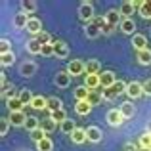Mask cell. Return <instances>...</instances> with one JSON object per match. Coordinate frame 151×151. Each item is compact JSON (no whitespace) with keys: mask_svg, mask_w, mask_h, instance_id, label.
Listing matches in <instances>:
<instances>
[{"mask_svg":"<svg viewBox=\"0 0 151 151\" xmlns=\"http://www.w3.org/2000/svg\"><path fill=\"white\" fill-rule=\"evenodd\" d=\"M126 82L124 81H117L113 86H109V88H103L101 90V96H103V100H107V101H111V100H115L117 96H121L122 92H126Z\"/></svg>","mask_w":151,"mask_h":151,"instance_id":"obj_1","label":"cell"},{"mask_svg":"<svg viewBox=\"0 0 151 151\" xmlns=\"http://www.w3.org/2000/svg\"><path fill=\"white\" fill-rule=\"evenodd\" d=\"M78 17L82 19V21H86V25L88 23L94 21V4L92 2H82L81 6H78Z\"/></svg>","mask_w":151,"mask_h":151,"instance_id":"obj_2","label":"cell"},{"mask_svg":"<svg viewBox=\"0 0 151 151\" xmlns=\"http://www.w3.org/2000/svg\"><path fill=\"white\" fill-rule=\"evenodd\" d=\"M67 73L71 77H77V75H84L86 73V63L81 61V59H73V61L67 65Z\"/></svg>","mask_w":151,"mask_h":151,"instance_id":"obj_3","label":"cell"},{"mask_svg":"<svg viewBox=\"0 0 151 151\" xmlns=\"http://www.w3.org/2000/svg\"><path fill=\"white\" fill-rule=\"evenodd\" d=\"M142 94H144V86H142L140 82H136V81L128 82V86H126V96H128L130 100H136Z\"/></svg>","mask_w":151,"mask_h":151,"instance_id":"obj_4","label":"cell"},{"mask_svg":"<svg viewBox=\"0 0 151 151\" xmlns=\"http://www.w3.org/2000/svg\"><path fill=\"white\" fill-rule=\"evenodd\" d=\"M107 122H109L111 126H121L122 122H124V115L121 113V109H111L109 113H107Z\"/></svg>","mask_w":151,"mask_h":151,"instance_id":"obj_5","label":"cell"},{"mask_svg":"<svg viewBox=\"0 0 151 151\" xmlns=\"http://www.w3.org/2000/svg\"><path fill=\"white\" fill-rule=\"evenodd\" d=\"M52 44H54V55L55 58L65 59L67 55H69V46H67L63 40H55V42H52Z\"/></svg>","mask_w":151,"mask_h":151,"instance_id":"obj_6","label":"cell"},{"mask_svg":"<svg viewBox=\"0 0 151 151\" xmlns=\"http://www.w3.org/2000/svg\"><path fill=\"white\" fill-rule=\"evenodd\" d=\"M27 119L29 117H25V111H14V113H10V119H8V121L14 126H25Z\"/></svg>","mask_w":151,"mask_h":151,"instance_id":"obj_7","label":"cell"},{"mask_svg":"<svg viewBox=\"0 0 151 151\" xmlns=\"http://www.w3.org/2000/svg\"><path fill=\"white\" fill-rule=\"evenodd\" d=\"M140 4L142 2H134V0H130V2H122L121 4V15H122V19H128L130 17V14L134 12V8H140Z\"/></svg>","mask_w":151,"mask_h":151,"instance_id":"obj_8","label":"cell"},{"mask_svg":"<svg viewBox=\"0 0 151 151\" xmlns=\"http://www.w3.org/2000/svg\"><path fill=\"white\" fill-rule=\"evenodd\" d=\"M100 81H101V88H109L117 82V77H115L113 71H103V73H100Z\"/></svg>","mask_w":151,"mask_h":151,"instance_id":"obj_9","label":"cell"},{"mask_svg":"<svg viewBox=\"0 0 151 151\" xmlns=\"http://www.w3.org/2000/svg\"><path fill=\"white\" fill-rule=\"evenodd\" d=\"M86 136H88V142H92V144H98V142H101L103 132L98 128V126H88V128H86Z\"/></svg>","mask_w":151,"mask_h":151,"instance_id":"obj_10","label":"cell"},{"mask_svg":"<svg viewBox=\"0 0 151 151\" xmlns=\"http://www.w3.org/2000/svg\"><path fill=\"white\" fill-rule=\"evenodd\" d=\"M27 31H29L33 37L40 35L42 33V23H40V19H38V17H31L29 23H27Z\"/></svg>","mask_w":151,"mask_h":151,"instance_id":"obj_11","label":"cell"},{"mask_svg":"<svg viewBox=\"0 0 151 151\" xmlns=\"http://www.w3.org/2000/svg\"><path fill=\"white\" fill-rule=\"evenodd\" d=\"M29 14H25V12H21V14H17L14 17V25H15V29L17 31H21V29H27V23H29Z\"/></svg>","mask_w":151,"mask_h":151,"instance_id":"obj_12","label":"cell"},{"mask_svg":"<svg viewBox=\"0 0 151 151\" xmlns=\"http://www.w3.org/2000/svg\"><path fill=\"white\" fill-rule=\"evenodd\" d=\"M105 21L109 23V25H113V27L121 25V21H122V15H121V12H117V10H111V12H107V14H105Z\"/></svg>","mask_w":151,"mask_h":151,"instance_id":"obj_13","label":"cell"},{"mask_svg":"<svg viewBox=\"0 0 151 151\" xmlns=\"http://www.w3.org/2000/svg\"><path fill=\"white\" fill-rule=\"evenodd\" d=\"M31 107H33L35 111L48 109V98H44V96H35L33 101H31Z\"/></svg>","mask_w":151,"mask_h":151,"instance_id":"obj_14","label":"cell"},{"mask_svg":"<svg viewBox=\"0 0 151 151\" xmlns=\"http://www.w3.org/2000/svg\"><path fill=\"white\" fill-rule=\"evenodd\" d=\"M71 82V75L67 73V71H59L58 75H55V84L59 86V88H67Z\"/></svg>","mask_w":151,"mask_h":151,"instance_id":"obj_15","label":"cell"},{"mask_svg":"<svg viewBox=\"0 0 151 151\" xmlns=\"http://www.w3.org/2000/svg\"><path fill=\"white\" fill-rule=\"evenodd\" d=\"M132 46H134L138 52L147 50V38H145L144 35H134V37H132Z\"/></svg>","mask_w":151,"mask_h":151,"instance_id":"obj_16","label":"cell"},{"mask_svg":"<svg viewBox=\"0 0 151 151\" xmlns=\"http://www.w3.org/2000/svg\"><path fill=\"white\" fill-rule=\"evenodd\" d=\"M84 86L88 90H96L101 86V81H100V75H86V82Z\"/></svg>","mask_w":151,"mask_h":151,"instance_id":"obj_17","label":"cell"},{"mask_svg":"<svg viewBox=\"0 0 151 151\" xmlns=\"http://www.w3.org/2000/svg\"><path fill=\"white\" fill-rule=\"evenodd\" d=\"M6 105H8V109H10V113H14V111H23V103L19 98H14V96H10L6 100Z\"/></svg>","mask_w":151,"mask_h":151,"instance_id":"obj_18","label":"cell"},{"mask_svg":"<svg viewBox=\"0 0 151 151\" xmlns=\"http://www.w3.org/2000/svg\"><path fill=\"white\" fill-rule=\"evenodd\" d=\"M101 71V65L98 59H90V61H86V75H100Z\"/></svg>","mask_w":151,"mask_h":151,"instance_id":"obj_19","label":"cell"},{"mask_svg":"<svg viewBox=\"0 0 151 151\" xmlns=\"http://www.w3.org/2000/svg\"><path fill=\"white\" fill-rule=\"evenodd\" d=\"M136 59H138V63L140 65H151V50H142V52H138L136 54Z\"/></svg>","mask_w":151,"mask_h":151,"instance_id":"obj_20","label":"cell"},{"mask_svg":"<svg viewBox=\"0 0 151 151\" xmlns=\"http://www.w3.org/2000/svg\"><path fill=\"white\" fill-rule=\"evenodd\" d=\"M121 31L124 35H132L134 31H136V23H134V19H122L121 21Z\"/></svg>","mask_w":151,"mask_h":151,"instance_id":"obj_21","label":"cell"},{"mask_svg":"<svg viewBox=\"0 0 151 151\" xmlns=\"http://www.w3.org/2000/svg\"><path fill=\"white\" fill-rule=\"evenodd\" d=\"M71 140L75 142V144H82V142L88 140V136H86V128H75V132L71 134Z\"/></svg>","mask_w":151,"mask_h":151,"instance_id":"obj_22","label":"cell"},{"mask_svg":"<svg viewBox=\"0 0 151 151\" xmlns=\"http://www.w3.org/2000/svg\"><path fill=\"white\" fill-rule=\"evenodd\" d=\"M27 52H29V54H33V55L42 54V44L37 40V38H31V40L27 42Z\"/></svg>","mask_w":151,"mask_h":151,"instance_id":"obj_23","label":"cell"},{"mask_svg":"<svg viewBox=\"0 0 151 151\" xmlns=\"http://www.w3.org/2000/svg\"><path fill=\"white\" fill-rule=\"evenodd\" d=\"M90 109H92V105L88 103V100H82V101H77V105H75V111H77L78 115H88Z\"/></svg>","mask_w":151,"mask_h":151,"instance_id":"obj_24","label":"cell"},{"mask_svg":"<svg viewBox=\"0 0 151 151\" xmlns=\"http://www.w3.org/2000/svg\"><path fill=\"white\" fill-rule=\"evenodd\" d=\"M88 96H90V90L86 88L84 84H82V86H77V88H75V98H77V101L88 100Z\"/></svg>","mask_w":151,"mask_h":151,"instance_id":"obj_25","label":"cell"},{"mask_svg":"<svg viewBox=\"0 0 151 151\" xmlns=\"http://www.w3.org/2000/svg\"><path fill=\"white\" fill-rule=\"evenodd\" d=\"M35 71H37V65H35L33 61H25L21 65V75H23V77H33Z\"/></svg>","mask_w":151,"mask_h":151,"instance_id":"obj_26","label":"cell"},{"mask_svg":"<svg viewBox=\"0 0 151 151\" xmlns=\"http://www.w3.org/2000/svg\"><path fill=\"white\" fill-rule=\"evenodd\" d=\"M140 15L144 19H151V0H144L140 4Z\"/></svg>","mask_w":151,"mask_h":151,"instance_id":"obj_27","label":"cell"},{"mask_svg":"<svg viewBox=\"0 0 151 151\" xmlns=\"http://www.w3.org/2000/svg\"><path fill=\"white\" fill-rule=\"evenodd\" d=\"M84 31H86V37H88V38H96V37L101 35V29L98 25H94V23H88Z\"/></svg>","mask_w":151,"mask_h":151,"instance_id":"obj_28","label":"cell"},{"mask_svg":"<svg viewBox=\"0 0 151 151\" xmlns=\"http://www.w3.org/2000/svg\"><path fill=\"white\" fill-rule=\"evenodd\" d=\"M121 113L124 115V119H130L134 115V105H132V101H124V103H121Z\"/></svg>","mask_w":151,"mask_h":151,"instance_id":"obj_29","label":"cell"},{"mask_svg":"<svg viewBox=\"0 0 151 151\" xmlns=\"http://www.w3.org/2000/svg\"><path fill=\"white\" fill-rule=\"evenodd\" d=\"M55 124H58V122L52 121L50 117H48V119H44V121H40V128L44 130L46 134H48V132H54V130H55Z\"/></svg>","mask_w":151,"mask_h":151,"instance_id":"obj_30","label":"cell"},{"mask_svg":"<svg viewBox=\"0 0 151 151\" xmlns=\"http://www.w3.org/2000/svg\"><path fill=\"white\" fill-rule=\"evenodd\" d=\"M14 61H15V55H14V52H10V54H0V65H2V67L14 65Z\"/></svg>","mask_w":151,"mask_h":151,"instance_id":"obj_31","label":"cell"},{"mask_svg":"<svg viewBox=\"0 0 151 151\" xmlns=\"http://www.w3.org/2000/svg\"><path fill=\"white\" fill-rule=\"evenodd\" d=\"M19 100H21V103L23 105H31V101H33V94H31V90H21V92H19Z\"/></svg>","mask_w":151,"mask_h":151,"instance_id":"obj_32","label":"cell"},{"mask_svg":"<svg viewBox=\"0 0 151 151\" xmlns=\"http://www.w3.org/2000/svg\"><path fill=\"white\" fill-rule=\"evenodd\" d=\"M50 119H52V121H55V122H63V121H67V113L63 109L52 111V113H50Z\"/></svg>","mask_w":151,"mask_h":151,"instance_id":"obj_33","label":"cell"},{"mask_svg":"<svg viewBox=\"0 0 151 151\" xmlns=\"http://www.w3.org/2000/svg\"><path fill=\"white\" fill-rule=\"evenodd\" d=\"M48 109H50V113H52V111H58V109H63V107H61V100L55 98V96L48 98Z\"/></svg>","mask_w":151,"mask_h":151,"instance_id":"obj_34","label":"cell"},{"mask_svg":"<svg viewBox=\"0 0 151 151\" xmlns=\"http://www.w3.org/2000/svg\"><path fill=\"white\" fill-rule=\"evenodd\" d=\"M37 147H38V151H52V149H54V144H52V140L46 136L42 142H38V144H37Z\"/></svg>","mask_w":151,"mask_h":151,"instance_id":"obj_35","label":"cell"},{"mask_svg":"<svg viewBox=\"0 0 151 151\" xmlns=\"http://www.w3.org/2000/svg\"><path fill=\"white\" fill-rule=\"evenodd\" d=\"M75 121H71V119H67V121H63L61 122V132H65V134H73L75 132Z\"/></svg>","mask_w":151,"mask_h":151,"instance_id":"obj_36","label":"cell"},{"mask_svg":"<svg viewBox=\"0 0 151 151\" xmlns=\"http://www.w3.org/2000/svg\"><path fill=\"white\" fill-rule=\"evenodd\" d=\"M103 100V96H101V94H98L96 92V90H90V96H88V103H90V105H100V101Z\"/></svg>","mask_w":151,"mask_h":151,"instance_id":"obj_37","label":"cell"},{"mask_svg":"<svg viewBox=\"0 0 151 151\" xmlns=\"http://www.w3.org/2000/svg\"><path fill=\"white\" fill-rule=\"evenodd\" d=\"M46 138V132L42 128H37V130H33V132H31V140L35 142V144H38V142H42Z\"/></svg>","mask_w":151,"mask_h":151,"instance_id":"obj_38","label":"cell"},{"mask_svg":"<svg viewBox=\"0 0 151 151\" xmlns=\"http://www.w3.org/2000/svg\"><path fill=\"white\" fill-rule=\"evenodd\" d=\"M25 128L29 130V132H33V130L40 128V122H38V119H35V117H29V119H27V122H25Z\"/></svg>","mask_w":151,"mask_h":151,"instance_id":"obj_39","label":"cell"},{"mask_svg":"<svg viewBox=\"0 0 151 151\" xmlns=\"http://www.w3.org/2000/svg\"><path fill=\"white\" fill-rule=\"evenodd\" d=\"M35 38H37V40L40 42L42 46H46V44H52V37H50V33H46V31H42V33H40V35H37Z\"/></svg>","mask_w":151,"mask_h":151,"instance_id":"obj_40","label":"cell"},{"mask_svg":"<svg viewBox=\"0 0 151 151\" xmlns=\"http://www.w3.org/2000/svg\"><path fill=\"white\" fill-rule=\"evenodd\" d=\"M140 147H147L151 149V132H145L140 136Z\"/></svg>","mask_w":151,"mask_h":151,"instance_id":"obj_41","label":"cell"},{"mask_svg":"<svg viewBox=\"0 0 151 151\" xmlns=\"http://www.w3.org/2000/svg\"><path fill=\"white\" fill-rule=\"evenodd\" d=\"M10 52H12V40L2 38L0 40V54H10Z\"/></svg>","mask_w":151,"mask_h":151,"instance_id":"obj_42","label":"cell"},{"mask_svg":"<svg viewBox=\"0 0 151 151\" xmlns=\"http://www.w3.org/2000/svg\"><path fill=\"white\" fill-rule=\"evenodd\" d=\"M21 8H23V12H25V14H33L35 10H37V2H21Z\"/></svg>","mask_w":151,"mask_h":151,"instance_id":"obj_43","label":"cell"},{"mask_svg":"<svg viewBox=\"0 0 151 151\" xmlns=\"http://www.w3.org/2000/svg\"><path fill=\"white\" fill-rule=\"evenodd\" d=\"M42 55H46V58L54 55V44H46V46H42Z\"/></svg>","mask_w":151,"mask_h":151,"instance_id":"obj_44","label":"cell"},{"mask_svg":"<svg viewBox=\"0 0 151 151\" xmlns=\"http://www.w3.org/2000/svg\"><path fill=\"white\" fill-rule=\"evenodd\" d=\"M8 119H2V122H0V136H6L8 134Z\"/></svg>","mask_w":151,"mask_h":151,"instance_id":"obj_45","label":"cell"},{"mask_svg":"<svg viewBox=\"0 0 151 151\" xmlns=\"http://www.w3.org/2000/svg\"><path fill=\"white\" fill-rule=\"evenodd\" d=\"M94 25H98V27H100V29H103V27H105L107 25V21H105V17H94Z\"/></svg>","mask_w":151,"mask_h":151,"instance_id":"obj_46","label":"cell"},{"mask_svg":"<svg viewBox=\"0 0 151 151\" xmlns=\"http://www.w3.org/2000/svg\"><path fill=\"white\" fill-rule=\"evenodd\" d=\"M142 86H144V94H145V96H151V78H149V81H145Z\"/></svg>","mask_w":151,"mask_h":151,"instance_id":"obj_47","label":"cell"},{"mask_svg":"<svg viewBox=\"0 0 151 151\" xmlns=\"http://www.w3.org/2000/svg\"><path fill=\"white\" fill-rule=\"evenodd\" d=\"M122 151H140V147H138L136 144H126L124 147H122Z\"/></svg>","mask_w":151,"mask_h":151,"instance_id":"obj_48","label":"cell"},{"mask_svg":"<svg viewBox=\"0 0 151 151\" xmlns=\"http://www.w3.org/2000/svg\"><path fill=\"white\" fill-rule=\"evenodd\" d=\"M113 29H115V27L107 23V25H105V27H103V29H101V33H103V35H111V33H113Z\"/></svg>","mask_w":151,"mask_h":151,"instance_id":"obj_49","label":"cell"},{"mask_svg":"<svg viewBox=\"0 0 151 151\" xmlns=\"http://www.w3.org/2000/svg\"><path fill=\"white\" fill-rule=\"evenodd\" d=\"M140 151H151V149H147V147H140Z\"/></svg>","mask_w":151,"mask_h":151,"instance_id":"obj_50","label":"cell"}]
</instances>
